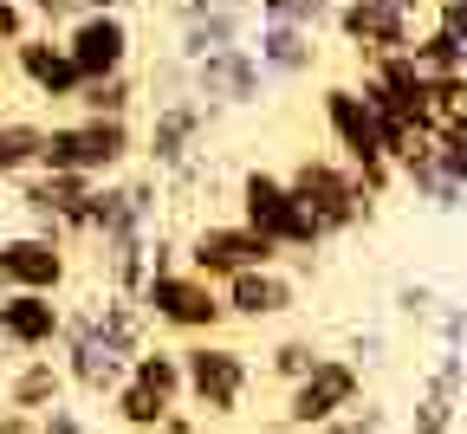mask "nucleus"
<instances>
[{"instance_id": "f257e3e1", "label": "nucleus", "mask_w": 467, "mask_h": 434, "mask_svg": "<svg viewBox=\"0 0 467 434\" xmlns=\"http://www.w3.org/2000/svg\"><path fill=\"white\" fill-rule=\"evenodd\" d=\"M137 130L130 117H66V123H46V150L39 169L46 175H85V181H117L137 156Z\"/></svg>"}, {"instance_id": "f03ea898", "label": "nucleus", "mask_w": 467, "mask_h": 434, "mask_svg": "<svg viewBox=\"0 0 467 434\" xmlns=\"http://www.w3.org/2000/svg\"><path fill=\"white\" fill-rule=\"evenodd\" d=\"M285 189H292V202L312 214V227H318L325 240L377 221V195H364V181L350 175V162H337V156H312V150H306L299 162L285 169Z\"/></svg>"}, {"instance_id": "7ed1b4c3", "label": "nucleus", "mask_w": 467, "mask_h": 434, "mask_svg": "<svg viewBox=\"0 0 467 434\" xmlns=\"http://www.w3.org/2000/svg\"><path fill=\"white\" fill-rule=\"evenodd\" d=\"M234 202H241V227H254V233H266L285 260H312L318 246H325V233L312 227V214L292 202V189H285V175L279 169H266V162H254V169H241V181H234Z\"/></svg>"}, {"instance_id": "20e7f679", "label": "nucleus", "mask_w": 467, "mask_h": 434, "mask_svg": "<svg viewBox=\"0 0 467 434\" xmlns=\"http://www.w3.org/2000/svg\"><path fill=\"white\" fill-rule=\"evenodd\" d=\"M254 389V356L241 344H227V337H195L182 344V402L202 415V421H227V415H241Z\"/></svg>"}, {"instance_id": "39448f33", "label": "nucleus", "mask_w": 467, "mask_h": 434, "mask_svg": "<svg viewBox=\"0 0 467 434\" xmlns=\"http://www.w3.org/2000/svg\"><path fill=\"white\" fill-rule=\"evenodd\" d=\"M422 26H429V0H337L331 14V33L358 52V66L409 52Z\"/></svg>"}, {"instance_id": "423d86ee", "label": "nucleus", "mask_w": 467, "mask_h": 434, "mask_svg": "<svg viewBox=\"0 0 467 434\" xmlns=\"http://www.w3.org/2000/svg\"><path fill=\"white\" fill-rule=\"evenodd\" d=\"M137 305H143V318L156 325V331H169V337H221V325H227V305H221V285H208V279H195L189 266L182 273H150V285L137 292Z\"/></svg>"}, {"instance_id": "0eeeda50", "label": "nucleus", "mask_w": 467, "mask_h": 434, "mask_svg": "<svg viewBox=\"0 0 467 434\" xmlns=\"http://www.w3.org/2000/svg\"><path fill=\"white\" fill-rule=\"evenodd\" d=\"M182 266L195 279H208V285H227V279H241V273H260V266H285V253H279L266 233L241 227V221H202L182 240Z\"/></svg>"}, {"instance_id": "6e6552de", "label": "nucleus", "mask_w": 467, "mask_h": 434, "mask_svg": "<svg viewBox=\"0 0 467 434\" xmlns=\"http://www.w3.org/2000/svg\"><path fill=\"white\" fill-rule=\"evenodd\" d=\"M358 402H364V363H350V356H318L312 377H299V383L285 389L279 421H285L292 434H312V428L350 415Z\"/></svg>"}, {"instance_id": "1a4fd4ad", "label": "nucleus", "mask_w": 467, "mask_h": 434, "mask_svg": "<svg viewBox=\"0 0 467 434\" xmlns=\"http://www.w3.org/2000/svg\"><path fill=\"white\" fill-rule=\"evenodd\" d=\"M58 369H66V383H72L78 396L110 402L117 389H124V377H130V356H117V350L98 337L91 305H72V312H66V337H58Z\"/></svg>"}, {"instance_id": "9d476101", "label": "nucleus", "mask_w": 467, "mask_h": 434, "mask_svg": "<svg viewBox=\"0 0 467 434\" xmlns=\"http://www.w3.org/2000/svg\"><path fill=\"white\" fill-rule=\"evenodd\" d=\"M208 104L195 91H175V98H156V117H150V137H143V156L156 175H175L202 162V137H208Z\"/></svg>"}, {"instance_id": "9b49d317", "label": "nucleus", "mask_w": 467, "mask_h": 434, "mask_svg": "<svg viewBox=\"0 0 467 434\" xmlns=\"http://www.w3.org/2000/svg\"><path fill=\"white\" fill-rule=\"evenodd\" d=\"M318 123H325V137H331L337 162L358 169V162L383 156V123H377L370 98L358 91V78H331V85L318 91Z\"/></svg>"}, {"instance_id": "f8f14e48", "label": "nucleus", "mask_w": 467, "mask_h": 434, "mask_svg": "<svg viewBox=\"0 0 467 434\" xmlns=\"http://www.w3.org/2000/svg\"><path fill=\"white\" fill-rule=\"evenodd\" d=\"M266 72H260V58H254V46H221V52H208V58H195L189 66V91L208 104V110H247V104H260L266 98Z\"/></svg>"}, {"instance_id": "ddd939ff", "label": "nucleus", "mask_w": 467, "mask_h": 434, "mask_svg": "<svg viewBox=\"0 0 467 434\" xmlns=\"http://www.w3.org/2000/svg\"><path fill=\"white\" fill-rule=\"evenodd\" d=\"M58 39H66V52H72V66H78L85 85L130 72V52H137V33H130L124 14H78Z\"/></svg>"}, {"instance_id": "4468645a", "label": "nucleus", "mask_w": 467, "mask_h": 434, "mask_svg": "<svg viewBox=\"0 0 467 434\" xmlns=\"http://www.w3.org/2000/svg\"><path fill=\"white\" fill-rule=\"evenodd\" d=\"M0 279H7V292H46L58 298L72 279V246L52 240V233H7L0 240Z\"/></svg>"}, {"instance_id": "2eb2a0df", "label": "nucleus", "mask_w": 467, "mask_h": 434, "mask_svg": "<svg viewBox=\"0 0 467 434\" xmlns=\"http://www.w3.org/2000/svg\"><path fill=\"white\" fill-rule=\"evenodd\" d=\"M467 408V356L435 344V363L416 377V408H409V434H454Z\"/></svg>"}, {"instance_id": "dca6fc26", "label": "nucleus", "mask_w": 467, "mask_h": 434, "mask_svg": "<svg viewBox=\"0 0 467 434\" xmlns=\"http://www.w3.org/2000/svg\"><path fill=\"white\" fill-rule=\"evenodd\" d=\"M221 305H227V325H279L299 312V273H285V266L241 273L221 285Z\"/></svg>"}, {"instance_id": "f3484780", "label": "nucleus", "mask_w": 467, "mask_h": 434, "mask_svg": "<svg viewBox=\"0 0 467 434\" xmlns=\"http://www.w3.org/2000/svg\"><path fill=\"white\" fill-rule=\"evenodd\" d=\"M14 78H20L33 98H46V104H72V98L85 91V78H78V66H72L66 39H58V33H39V26L14 46Z\"/></svg>"}, {"instance_id": "a211bd4d", "label": "nucleus", "mask_w": 467, "mask_h": 434, "mask_svg": "<svg viewBox=\"0 0 467 434\" xmlns=\"http://www.w3.org/2000/svg\"><path fill=\"white\" fill-rule=\"evenodd\" d=\"M66 337V305L46 292H7L0 298V344L14 356H46Z\"/></svg>"}, {"instance_id": "6ab92c4d", "label": "nucleus", "mask_w": 467, "mask_h": 434, "mask_svg": "<svg viewBox=\"0 0 467 434\" xmlns=\"http://www.w3.org/2000/svg\"><path fill=\"white\" fill-rule=\"evenodd\" d=\"M0 396L20 415H46V408H58L72 396V383H66V369H58V356H20L7 377H0Z\"/></svg>"}, {"instance_id": "aec40b11", "label": "nucleus", "mask_w": 467, "mask_h": 434, "mask_svg": "<svg viewBox=\"0 0 467 434\" xmlns=\"http://www.w3.org/2000/svg\"><path fill=\"white\" fill-rule=\"evenodd\" d=\"M247 46H254V58H260L266 78H306V72L318 66V33H306V26H273V20H260Z\"/></svg>"}, {"instance_id": "412c9836", "label": "nucleus", "mask_w": 467, "mask_h": 434, "mask_svg": "<svg viewBox=\"0 0 467 434\" xmlns=\"http://www.w3.org/2000/svg\"><path fill=\"white\" fill-rule=\"evenodd\" d=\"M91 325H98V337L117 350V356H143L156 337V325L143 318V305L137 298H117V292H104V298H91Z\"/></svg>"}, {"instance_id": "4be33fe9", "label": "nucleus", "mask_w": 467, "mask_h": 434, "mask_svg": "<svg viewBox=\"0 0 467 434\" xmlns=\"http://www.w3.org/2000/svg\"><path fill=\"white\" fill-rule=\"evenodd\" d=\"M247 20L254 7H221V14H202V20H182V66L221 52V46H247Z\"/></svg>"}, {"instance_id": "5701e85b", "label": "nucleus", "mask_w": 467, "mask_h": 434, "mask_svg": "<svg viewBox=\"0 0 467 434\" xmlns=\"http://www.w3.org/2000/svg\"><path fill=\"white\" fill-rule=\"evenodd\" d=\"M46 150V123L33 117H0V181H26Z\"/></svg>"}, {"instance_id": "b1692460", "label": "nucleus", "mask_w": 467, "mask_h": 434, "mask_svg": "<svg viewBox=\"0 0 467 434\" xmlns=\"http://www.w3.org/2000/svg\"><path fill=\"white\" fill-rule=\"evenodd\" d=\"M169 408H182V402H162L156 389H143V383H130V377H124V389L110 396V421L124 428V434H156V428L169 421Z\"/></svg>"}, {"instance_id": "393cba45", "label": "nucleus", "mask_w": 467, "mask_h": 434, "mask_svg": "<svg viewBox=\"0 0 467 434\" xmlns=\"http://www.w3.org/2000/svg\"><path fill=\"white\" fill-rule=\"evenodd\" d=\"M130 383L156 389L162 402H182V350H169V344H150L143 356H130Z\"/></svg>"}, {"instance_id": "a878e982", "label": "nucleus", "mask_w": 467, "mask_h": 434, "mask_svg": "<svg viewBox=\"0 0 467 434\" xmlns=\"http://www.w3.org/2000/svg\"><path fill=\"white\" fill-rule=\"evenodd\" d=\"M325 350H318V337L312 331H292V337H279L273 350H266V377L279 383V389H292L299 377H312V363H318Z\"/></svg>"}, {"instance_id": "bb28decb", "label": "nucleus", "mask_w": 467, "mask_h": 434, "mask_svg": "<svg viewBox=\"0 0 467 434\" xmlns=\"http://www.w3.org/2000/svg\"><path fill=\"white\" fill-rule=\"evenodd\" d=\"M72 104H78V117H130V104H137V72L98 78V85H85Z\"/></svg>"}, {"instance_id": "cd10ccee", "label": "nucleus", "mask_w": 467, "mask_h": 434, "mask_svg": "<svg viewBox=\"0 0 467 434\" xmlns=\"http://www.w3.org/2000/svg\"><path fill=\"white\" fill-rule=\"evenodd\" d=\"M337 14V0H254V20H273V26H306V33H325Z\"/></svg>"}, {"instance_id": "c85d7f7f", "label": "nucleus", "mask_w": 467, "mask_h": 434, "mask_svg": "<svg viewBox=\"0 0 467 434\" xmlns=\"http://www.w3.org/2000/svg\"><path fill=\"white\" fill-rule=\"evenodd\" d=\"M409 58H416V72H422V78H454V72H467V52H461L448 33H435V26H422V33H416Z\"/></svg>"}, {"instance_id": "c756f323", "label": "nucleus", "mask_w": 467, "mask_h": 434, "mask_svg": "<svg viewBox=\"0 0 467 434\" xmlns=\"http://www.w3.org/2000/svg\"><path fill=\"white\" fill-rule=\"evenodd\" d=\"M312 434H389V415H383V402H358L350 415H337V421H325Z\"/></svg>"}, {"instance_id": "7c9ffc66", "label": "nucleus", "mask_w": 467, "mask_h": 434, "mask_svg": "<svg viewBox=\"0 0 467 434\" xmlns=\"http://www.w3.org/2000/svg\"><path fill=\"white\" fill-rule=\"evenodd\" d=\"M429 162L441 169V181L467 189V137H429Z\"/></svg>"}, {"instance_id": "2f4dec72", "label": "nucleus", "mask_w": 467, "mask_h": 434, "mask_svg": "<svg viewBox=\"0 0 467 434\" xmlns=\"http://www.w3.org/2000/svg\"><path fill=\"white\" fill-rule=\"evenodd\" d=\"M396 312L416 318V325H429V318L441 312V298H435V285H422V279H402V285H396Z\"/></svg>"}, {"instance_id": "473e14b6", "label": "nucleus", "mask_w": 467, "mask_h": 434, "mask_svg": "<svg viewBox=\"0 0 467 434\" xmlns=\"http://www.w3.org/2000/svg\"><path fill=\"white\" fill-rule=\"evenodd\" d=\"M429 26L448 33V39L467 52V0H429Z\"/></svg>"}, {"instance_id": "72a5a7b5", "label": "nucleus", "mask_w": 467, "mask_h": 434, "mask_svg": "<svg viewBox=\"0 0 467 434\" xmlns=\"http://www.w3.org/2000/svg\"><path fill=\"white\" fill-rule=\"evenodd\" d=\"M26 14L39 20V33H66V26L78 20V7H72V0H26Z\"/></svg>"}, {"instance_id": "f704fd0d", "label": "nucleus", "mask_w": 467, "mask_h": 434, "mask_svg": "<svg viewBox=\"0 0 467 434\" xmlns=\"http://www.w3.org/2000/svg\"><path fill=\"white\" fill-rule=\"evenodd\" d=\"M26 33H33V14H26V0H0V46L14 52Z\"/></svg>"}, {"instance_id": "c9c22d12", "label": "nucleus", "mask_w": 467, "mask_h": 434, "mask_svg": "<svg viewBox=\"0 0 467 434\" xmlns=\"http://www.w3.org/2000/svg\"><path fill=\"white\" fill-rule=\"evenodd\" d=\"M39 434H91V421H85V408L58 402V408H46V415H39Z\"/></svg>"}, {"instance_id": "e433bc0d", "label": "nucleus", "mask_w": 467, "mask_h": 434, "mask_svg": "<svg viewBox=\"0 0 467 434\" xmlns=\"http://www.w3.org/2000/svg\"><path fill=\"white\" fill-rule=\"evenodd\" d=\"M344 356H350V363H383V331H358Z\"/></svg>"}, {"instance_id": "4c0bfd02", "label": "nucleus", "mask_w": 467, "mask_h": 434, "mask_svg": "<svg viewBox=\"0 0 467 434\" xmlns=\"http://www.w3.org/2000/svg\"><path fill=\"white\" fill-rule=\"evenodd\" d=\"M221 7H254V0H182V20H202V14H221Z\"/></svg>"}, {"instance_id": "58836bf2", "label": "nucleus", "mask_w": 467, "mask_h": 434, "mask_svg": "<svg viewBox=\"0 0 467 434\" xmlns=\"http://www.w3.org/2000/svg\"><path fill=\"white\" fill-rule=\"evenodd\" d=\"M156 434H202V415H195V408H169V421H162Z\"/></svg>"}, {"instance_id": "ea45409f", "label": "nucleus", "mask_w": 467, "mask_h": 434, "mask_svg": "<svg viewBox=\"0 0 467 434\" xmlns=\"http://www.w3.org/2000/svg\"><path fill=\"white\" fill-rule=\"evenodd\" d=\"M0 434H39V415H20V408H0Z\"/></svg>"}, {"instance_id": "a19ab883", "label": "nucleus", "mask_w": 467, "mask_h": 434, "mask_svg": "<svg viewBox=\"0 0 467 434\" xmlns=\"http://www.w3.org/2000/svg\"><path fill=\"white\" fill-rule=\"evenodd\" d=\"M78 14H124V0H72Z\"/></svg>"}, {"instance_id": "79ce46f5", "label": "nucleus", "mask_w": 467, "mask_h": 434, "mask_svg": "<svg viewBox=\"0 0 467 434\" xmlns=\"http://www.w3.org/2000/svg\"><path fill=\"white\" fill-rule=\"evenodd\" d=\"M7 72H14V52H7V46H0V78H7Z\"/></svg>"}, {"instance_id": "37998d69", "label": "nucleus", "mask_w": 467, "mask_h": 434, "mask_svg": "<svg viewBox=\"0 0 467 434\" xmlns=\"http://www.w3.org/2000/svg\"><path fill=\"white\" fill-rule=\"evenodd\" d=\"M0 298H7V279H0Z\"/></svg>"}, {"instance_id": "c03bdc74", "label": "nucleus", "mask_w": 467, "mask_h": 434, "mask_svg": "<svg viewBox=\"0 0 467 434\" xmlns=\"http://www.w3.org/2000/svg\"><path fill=\"white\" fill-rule=\"evenodd\" d=\"M0 408H7V396H0Z\"/></svg>"}]
</instances>
